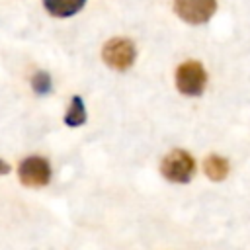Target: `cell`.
<instances>
[{
    "label": "cell",
    "instance_id": "cell-2",
    "mask_svg": "<svg viewBox=\"0 0 250 250\" xmlns=\"http://www.w3.org/2000/svg\"><path fill=\"white\" fill-rule=\"evenodd\" d=\"M207 72L197 61H186L176 70V86L186 96H199L205 88Z\"/></svg>",
    "mask_w": 250,
    "mask_h": 250
},
{
    "label": "cell",
    "instance_id": "cell-3",
    "mask_svg": "<svg viewBox=\"0 0 250 250\" xmlns=\"http://www.w3.org/2000/svg\"><path fill=\"white\" fill-rule=\"evenodd\" d=\"M102 57H104L107 66H111L115 70H127L135 62L137 51H135L133 41H129L125 37H115L104 45Z\"/></svg>",
    "mask_w": 250,
    "mask_h": 250
},
{
    "label": "cell",
    "instance_id": "cell-5",
    "mask_svg": "<svg viewBox=\"0 0 250 250\" xmlns=\"http://www.w3.org/2000/svg\"><path fill=\"white\" fill-rule=\"evenodd\" d=\"M217 10V0H174V12L188 23H205Z\"/></svg>",
    "mask_w": 250,
    "mask_h": 250
},
{
    "label": "cell",
    "instance_id": "cell-4",
    "mask_svg": "<svg viewBox=\"0 0 250 250\" xmlns=\"http://www.w3.org/2000/svg\"><path fill=\"white\" fill-rule=\"evenodd\" d=\"M18 176L20 182L27 188H41L47 186L51 180V166L41 156H27L25 160H21L18 168Z\"/></svg>",
    "mask_w": 250,
    "mask_h": 250
},
{
    "label": "cell",
    "instance_id": "cell-1",
    "mask_svg": "<svg viewBox=\"0 0 250 250\" xmlns=\"http://www.w3.org/2000/svg\"><path fill=\"white\" fill-rule=\"evenodd\" d=\"M160 172L166 180L176 182V184H188L193 178L195 172V160L189 152L176 148L168 152L160 164Z\"/></svg>",
    "mask_w": 250,
    "mask_h": 250
},
{
    "label": "cell",
    "instance_id": "cell-9",
    "mask_svg": "<svg viewBox=\"0 0 250 250\" xmlns=\"http://www.w3.org/2000/svg\"><path fill=\"white\" fill-rule=\"evenodd\" d=\"M31 88H33L35 94H39V96L49 94V92H51V76H49L47 72H43V70L35 72L33 78H31Z\"/></svg>",
    "mask_w": 250,
    "mask_h": 250
},
{
    "label": "cell",
    "instance_id": "cell-8",
    "mask_svg": "<svg viewBox=\"0 0 250 250\" xmlns=\"http://www.w3.org/2000/svg\"><path fill=\"white\" fill-rule=\"evenodd\" d=\"M86 121V109H84V102L80 96H74L70 100V105L64 113V123L70 127H78Z\"/></svg>",
    "mask_w": 250,
    "mask_h": 250
},
{
    "label": "cell",
    "instance_id": "cell-7",
    "mask_svg": "<svg viewBox=\"0 0 250 250\" xmlns=\"http://www.w3.org/2000/svg\"><path fill=\"white\" fill-rule=\"evenodd\" d=\"M203 170L213 182H221L229 174V160L219 154H209L203 162Z\"/></svg>",
    "mask_w": 250,
    "mask_h": 250
},
{
    "label": "cell",
    "instance_id": "cell-6",
    "mask_svg": "<svg viewBox=\"0 0 250 250\" xmlns=\"http://www.w3.org/2000/svg\"><path fill=\"white\" fill-rule=\"evenodd\" d=\"M86 0H43L47 12L55 18H68L72 14H76L78 10H82Z\"/></svg>",
    "mask_w": 250,
    "mask_h": 250
}]
</instances>
